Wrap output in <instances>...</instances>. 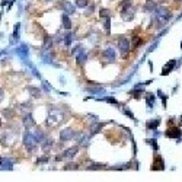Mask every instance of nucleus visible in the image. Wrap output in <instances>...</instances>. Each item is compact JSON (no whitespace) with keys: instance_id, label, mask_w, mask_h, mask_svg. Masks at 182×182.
Returning <instances> with one entry per match:
<instances>
[{"instance_id":"1","label":"nucleus","mask_w":182,"mask_h":182,"mask_svg":"<svg viewBox=\"0 0 182 182\" xmlns=\"http://www.w3.org/2000/svg\"><path fill=\"white\" fill-rule=\"evenodd\" d=\"M170 18H172V15H170V12H169L168 9H163V7H159V6H157V7L153 10V19L157 20L159 25H165Z\"/></svg>"},{"instance_id":"2","label":"nucleus","mask_w":182,"mask_h":182,"mask_svg":"<svg viewBox=\"0 0 182 182\" xmlns=\"http://www.w3.org/2000/svg\"><path fill=\"white\" fill-rule=\"evenodd\" d=\"M57 7L61 9L66 15H73V13L76 12V7L69 2V0H60V2L57 3Z\"/></svg>"},{"instance_id":"3","label":"nucleus","mask_w":182,"mask_h":182,"mask_svg":"<svg viewBox=\"0 0 182 182\" xmlns=\"http://www.w3.org/2000/svg\"><path fill=\"white\" fill-rule=\"evenodd\" d=\"M118 50H120L124 55L128 53V50H130V41H128V38L121 37V38L118 39Z\"/></svg>"},{"instance_id":"4","label":"nucleus","mask_w":182,"mask_h":182,"mask_svg":"<svg viewBox=\"0 0 182 182\" xmlns=\"http://www.w3.org/2000/svg\"><path fill=\"white\" fill-rule=\"evenodd\" d=\"M181 130L178 128V127H170L166 133H165V135L166 137H169V139H179L181 137Z\"/></svg>"},{"instance_id":"5","label":"nucleus","mask_w":182,"mask_h":182,"mask_svg":"<svg viewBox=\"0 0 182 182\" xmlns=\"http://www.w3.org/2000/svg\"><path fill=\"white\" fill-rule=\"evenodd\" d=\"M104 57L108 58L109 61H114V60H115V57H117V54H115V51H114L112 47H108V48H105V51H104Z\"/></svg>"},{"instance_id":"6","label":"nucleus","mask_w":182,"mask_h":182,"mask_svg":"<svg viewBox=\"0 0 182 182\" xmlns=\"http://www.w3.org/2000/svg\"><path fill=\"white\" fill-rule=\"evenodd\" d=\"M60 137H61V140H63V141L70 140V139L73 137V131H72L70 128H66V130H63V131L60 133Z\"/></svg>"},{"instance_id":"7","label":"nucleus","mask_w":182,"mask_h":182,"mask_svg":"<svg viewBox=\"0 0 182 182\" xmlns=\"http://www.w3.org/2000/svg\"><path fill=\"white\" fill-rule=\"evenodd\" d=\"M173 67H175V60H170V61H168V64L162 69V76H166V74H169L172 70H173Z\"/></svg>"},{"instance_id":"8","label":"nucleus","mask_w":182,"mask_h":182,"mask_svg":"<svg viewBox=\"0 0 182 182\" xmlns=\"http://www.w3.org/2000/svg\"><path fill=\"white\" fill-rule=\"evenodd\" d=\"M156 7H157V5H156L154 0H147L146 5H144V12H153Z\"/></svg>"},{"instance_id":"9","label":"nucleus","mask_w":182,"mask_h":182,"mask_svg":"<svg viewBox=\"0 0 182 182\" xmlns=\"http://www.w3.org/2000/svg\"><path fill=\"white\" fill-rule=\"evenodd\" d=\"M61 20H63V26L66 28V29H70L72 28V20H70V18H69V15H63L61 16Z\"/></svg>"},{"instance_id":"10","label":"nucleus","mask_w":182,"mask_h":182,"mask_svg":"<svg viewBox=\"0 0 182 182\" xmlns=\"http://www.w3.org/2000/svg\"><path fill=\"white\" fill-rule=\"evenodd\" d=\"M154 163H156V165H153V166H152L153 169H163V168H165V165H163V159H162L160 156H156Z\"/></svg>"},{"instance_id":"11","label":"nucleus","mask_w":182,"mask_h":182,"mask_svg":"<svg viewBox=\"0 0 182 182\" xmlns=\"http://www.w3.org/2000/svg\"><path fill=\"white\" fill-rule=\"evenodd\" d=\"M159 124H160V120H153V121H149L147 122V128L149 130H156L159 127Z\"/></svg>"},{"instance_id":"12","label":"nucleus","mask_w":182,"mask_h":182,"mask_svg":"<svg viewBox=\"0 0 182 182\" xmlns=\"http://www.w3.org/2000/svg\"><path fill=\"white\" fill-rule=\"evenodd\" d=\"M76 6L77 7H87L89 6V0H76Z\"/></svg>"},{"instance_id":"13","label":"nucleus","mask_w":182,"mask_h":182,"mask_svg":"<svg viewBox=\"0 0 182 182\" xmlns=\"http://www.w3.org/2000/svg\"><path fill=\"white\" fill-rule=\"evenodd\" d=\"M72 39H73L72 34H66V35H64V44H66V47H70Z\"/></svg>"},{"instance_id":"14","label":"nucleus","mask_w":182,"mask_h":182,"mask_svg":"<svg viewBox=\"0 0 182 182\" xmlns=\"http://www.w3.org/2000/svg\"><path fill=\"white\" fill-rule=\"evenodd\" d=\"M141 42H143V41H141V38H139L137 35H134V38H133V47H134V48H137Z\"/></svg>"},{"instance_id":"15","label":"nucleus","mask_w":182,"mask_h":182,"mask_svg":"<svg viewBox=\"0 0 182 182\" xmlns=\"http://www.w3.org/2000/svg\"><path fill=\"white\" fill-rule=\"evenodd\" d=\"M104 28L106 29V34L109 35V29H111V20H109V18H105V22H104Z\"/></svg>"},{"instance_id":"16","label":"nucleus","mask_w":182,"mask_h":182,"mask_svg":"<svg viewBox=\"0 0 182 182\" xmlns=\"http://www.w3.org/2000/svg\"><path fill=\"white\" fill-rule=\"evenodd\" d=\"M19 28H20V24H16L15 25V31H13V39L19 38Z\"/></svg>"},{"instance_id":"17","label":"nucleus","mask_w":182,"mask_h":182,"mask_svg":"<svg viewBox=\"0 0 182 182\" xmlns=\"http://www.w3.org/2000/svg\"><path fill=\"white\" fill-rule=\"evenodd\" d=\"M99 12H101V13H99V15H101V18H109V13H108L109 10H108V9H104V7H102Z\"/></svg>"},{"instance_id":"18","label":"nucleus","mask_w":182,"mask_h":182,"mask_svg":"<svg viewBox=\"0 0 182 182\" xmlns=\"http://www.w3.org/2000/svg\"><path fill=\"white\" fill-rule=\"evenodd\" d=\"M153 104H154V96L147 95V105H149V108H152V106H153Z\"/></svg>"},{"instance_id":"19","label":"nucleus","mask_w":182,"mask_h":182,"mask_svg":"<svg viewBox=\"0 0 182 182\" xmlns=\"http://www.w3.org/2000/svg\"><path fill=\"white\" fill-rule=\"evenodd\" d=\"M93 10H95V5H89V7H87V12H86V13H87V15H90Z\"/></svg>"},{"instance_id":"20","label":"nucleus","mask_w":182,"mask_h":182,"mask_svg":"<svg viewBox=\"0 0 182 182\" xmlns=\"http://www.w3.org/2000/svg\"><path fill=\"white\" fill-rule=\"evenodd\" d=\"M10 2H12V3H15V2H16V0H10Z\"/></svg>"},{"instance_id":"21","label":"nucleus","mask_w":182,"mask_h":182,"mask_svg":"<svg viewBox=\"0 0 182 182\" xmlns=\"http://www.w3.org/2000/svg\"><path fill=\"white\" fill-rule=\"evenodd\" d=\"M175 2H181V0H175Z\"/></svg>"},{"instance_id":"22","label":"nucleus","mask_w":182,"mask_h":182,"mask_svg":"<svg viewBox=\"0 0 182 182\" xmlns=\"http://www.w3.org/2000/svg\"><path fill=\"white\" fill-rule=\"evenodd\" d=\"M0 127H2V121H0Z\"/></svg>"}]
</instances>
